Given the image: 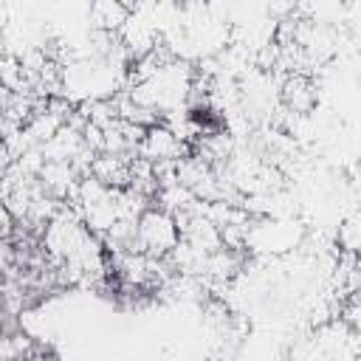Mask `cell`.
<instances>
[{
  "label": "cell",
  "instance_id": "cell-1",
  "mask_svg": "<svg viewBox=\"0 0 361 361\" xmlns=\"http://www.w3.org/2000/svg\"><path fill=\"white\" fill-rule=\"evenodd\" d=\"M180 240V226L175 223V217L164 209H149L138 217L135 226V251L158 259L166 251L178 248Z\"/></svg>",
  "mask_w": 361,
  "mask_h": 361
}]
</instances>
